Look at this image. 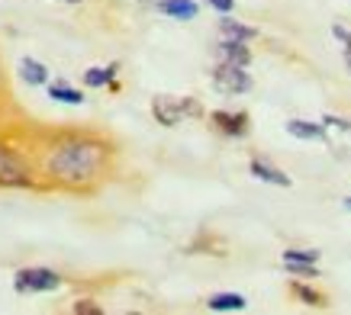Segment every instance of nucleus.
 Listing matches in <instances>:
<instances>
[{
    "label": "nucleus",
    "instance_id": "obj_1",
    "mask_svg": "<svg viewBox=\"0 0 351 315\" xmlns=\"http://www.w3.org/2000/svg\"><path fill=\"white\" fill-rule=\"evenodd\" d=\"M110 164V145L97 138H75L64 142L49 158V174L64 187H87L94 184Z\"/></svg>",
    "mask_w": 351,
    "mask_h": 315
},
{
    "label": "nucleus",
    "instance_id": "obj_2",
    "mask_svg": "<svg viewBox=\"0 0 351 315\" xmlns=\"http://www.w3.org/2000/svg\"><path fill=\"white\" fill-rule=\"evenodd\" d=\"M213 87L219 90V94H245V90H252V77H248V71H245L242 64L216 62Z\"/></svg>",
    "mask_w": 351,
    "mask_h": 315
},
{
    "label": "nucleus",
    "instance_id": "obj_3",
    "mask_svg": "<svg viewBox=\"0 0 351 315\" xmlns=\"http://www.w3.org/2000/svg\"><path fill=\"white\" fill-rule=\"evenodd\" d=\"M13 286L20 290V293H49V290H58L62 286V277L49 267H23L16 273V280Z\"/></svg>",
    "mask_w": 351,
    "mask_h": 315
},
{
    "label": "nucleus",
    "instance_id": "obj_4",
    "mask_svg": "<svg viewBox=\"0 0 351 315\" xmlns=\"http://www.w3.org/2000/svg\"><path fill=\"white\" fill-rule=\"evenodd\" d=\"M152 113L161 126H178L184 116H187V97H171V94H158L152 100Z\"/></svg>",
    "mask_w": 351,
    "mask_h": 315
},
{
    "label": "nucleus",
    "instance_id": "obj_5",
    "mask_svg": "<svg viewBox=\"0 0 351 315\" xmlns=\"http://www.w3.org/2000/svg\"><path fill=\"white\" fill-rule=\"evenodd\" d=\"M26 184H29L26 164L13 151L0 148V187H26Z\"/></svg>",
    "mask_w": 351,
    "mask_h": 315
},
{
    "label": "nucleus",
    "instance_id": "obj_6",
    "mask_svg": "<svg viewBox=\"0 0 351 315\" xmlns=\"http://www.w3.org/2000/svg\"><path fill=\"white\" fill-rule=\"evenodd\" d=\"M213 129H219L223 136H232V138H242L248 132V116L245 113H229V110H216L210 116Z\"/></svg>",
    "mask_w": 351,
    "mask_h": 315
},
{
    "label": "nucleus",
    "instance_id": "obj_7",
    "mask_svg": "<svg viewBox=\"0 0 351 315\" xmlns=\"http://www.w3.org/2000/svg\"><path fill=\"white\" fill-rule=\"evenodd\" d=\"M216 55H219V62H232V64H242V68L252 64V49L245 42H239V39H219Z\"/></svg>",
    "mask_w": 351,
    "mask_h": 315
},
{
    "label": "nucleus",
    "instance_id": "obj_8",
    "mask_svg": "<svg viewBox=\"0 0 351 315\" xmlns=\"http://www.w3.org/2000/svg\"><path fill=\"white\" fill-rule=\"evenodd\" d=\"M155 7H158L165 16H171V20H181V23L197 20V13H200V3H197V0H158Z\"/></svg>",
    "mask_w": 351,
    "mask_h": 315
},
{
    "label": "nucleus",
    "instance_id": "obj_9",
    "mask_svg": "<svg viewBox=\"0 0 351 315\" xmlns=\"http://www.w3.org/2000/svg\"><path fill=\"white\" fill-rule=\"evenodd\" d=\"M248 171H252V177L265 180V184H274V187H290V177H287V174H284L280 168H274V164H267L265 158H252Z\"/></svg>",
    "mask_w": 351,
    "mask_h": 315
},
{
    "label": "nucleus",
    "instance_id": "obj_10",
    "mask_svg": "<svg viewBox=\"0 0 351 315\" xmlns=\"http://www.w3.org/2000/svg\"><path fill=\"white\" fill-rule=\"evenodd\" d=\"M206 309L210 312H242L248 309V299L242 293H213L206 299Z\"/></svg>",
    "mask_w": 351,
    "mask_h": 315
},
{
    "label": "nucleus",
    "instance_id": "obj_11",
    "mask_svg": "<svg viewBox=\"0 0 351 315\" xmlns=\"http://www.w3.org/2000/svg\"><path fill=\"white\" fill-rule=\"evenodd\" d=\"M219 36H223V39H239V42H252V39H258V29L255 26H245V23H239V20H229V13H223Z\"/></svg>",
    "mask_w": 351,
    "mask_h": 315
},
{
    "label": "nucleus",
    "instance_id": "obj_12",
    "mask_svg": "<svg viewBox=\"0 0 351 315\" xmlns=\"http://www.w3.org/2000/svg\"><path fill=\"white\" fill-rule=\"evenodd\" d=\"M287 136L300 138V142H316V138H326V129L322 123H306V119H287Z\"/></svg>",
    "mask_w": 351,
    "mask_h": 315
},
{
    "label": "nucleus",
    "instance_id": "obj_13",
    "mask_svg": "<svg viewBox=\"0 0 351 315\" xmlns=\"http://www.w3.org/2000/svg\"><path fill=\"white\" fill-rule=\"evenodd\" d=\"M20 71H23V81H26V84H32V87H39V84H45V81H49V71H45L36 58H23Z\"/></svg>",
    "mask_w": 351,
    "mask_h": 315
},
{
    "label": "nucleus",
    "instance_id": "obj_14",
    "mask_svg": "<svg viewBox=\"0 0 351 315\" xmlns=\"http://www.w3.org/2000/svg\"><path fill=\"white\" fill-rule=\"evenodd\" d=\"M49 97H52V100H58V103H71V106L84 103V94H81V90H75V87L62 84V81H55V84L49 87Z\"/></svg>",
    "mask_w": 351,
    "mask_h": 315
},
{
    "label": "nucleus",
    "instance_id": "obj_15",
    "mask_svg": "<svg viewBox=\"0 0 351 315\" xmlns=\"http://www.w3.org/2000/svg\"><path fill=\"white\" fill-rule=\"evenodd\" d=\"M113 74H117V64H110V68H87L84 84L87 87H107V84H113Z\"/></svg>",
    "mask_w": 351,
    "mask_h": 315
},
{
    "label": "nucleus",
    "instance_id": "obj_16",
    "mask_svg": "<svg viewBox=\"0 0 351 315\" xmlns=\"http://www.w3.org/2000/svg\"><path fill=\"white\" fill-rule=\"evenodd\" d=\"M284 261H293V264H316V261H319V251H313V248H287V251H284Z\"/></svg>",
    "mask_w": 351,
    "mask_h": 315
},
{
    "label": "nucleus",
    "instance_id": "obj_17",
    "mask_svg": "<svg viewBox=\"0 0 351 315\" xmlns=\"http://www.w3.org/2000/svg\"><path fill=\"white\" fill-rule=\"evenodd\" d=\"M290 290H293V296H297V299H303L306 305H326V296L316 293V290H309V286H303V284H293Z\"/></svg>",
    "mask_w": 351,
    "mask_h": 315
},
{
    "label": "nucleus",
    "instance_id": "obj_18",
    "mask_svg": "<svg viewBox=\"0 0 351 315\" xmlns=\"http://www.w3.org/2000/svg\"><path fill=\"white\" fill-rule=\"evenodd\" d=\"M284 267H287V273H293V277H319V270H316V264H293V261H284Z\"/></svg>",
    "mask_w": 351,
    "mask_h": 315
},
{
    "label": "nucleus",
    "instance_id": "obj_19",
    "mask_svg": "<svg viewBox=\"0 0 351 315\" xmlns=\"http://www.w3.org/2000/svg\"><path fill=\"white\" fill-rule=\"evenodd\" d=\"M71 312L75 315H104V309H100L94 299H77V303L71 305Z\"/></svg>",
    "mask_w": 351,
    "mask_h": 315
},
{
    "label": "nucleus",
    "instance_id": "obj_20",
    "mask_svg": "<svg viewBox=\"0 0 351 315\" xmlns=\"http://www.w3.org/2000/svg\"><path fill=\"white\" fill-rule=\"evenodd\" d=\"M332 36H335V39H339L341 45H345V52H348V49H351V32L345 29L341 23H335V26H332Z\"/></svg>",
    "mask_w": 351,
    "mask_h": 315
},
{
    "label": "nucleus",
    "instance_id": "obj_21",
    "mask_svg": "<svg viewBox=\"0 0 351 315\" xmlns=\"http://www.w3.org/2000/svg\"><path fill=\"white\" fill-rule=\"evenodd\" d=\"M206 7H213L216 13H232L235 10V0H203Z\"/></svg>",
    "mask_w": 351,
    "mask_h": 315
},
{
    "label": "nucleus",
    "instance_id": "obj_22",
    "mask_svg": "<svg viewBox=\"0 0 351 315\" xmlns=\"http://www.w3.org/2000/svg\"><path fill=\"white\" fill-rule=\"evenodd\" d=\"M345 64H348V68H351V49H348V52H345Z\"/></svg>",
    "mask_w": 351,
    "mask_h": 315
},
{
    "label": "nucleus",
    "instance_id": "obj_23",
    "mask_svg": "<svg viewBox=\"0 0 351 315\" xmlns=\"http://www.w3.org/2000/svg\"><path fill=\"white\" fill-rule=\"evenodd\" d=\"M138 3H145V7H149V3H158V0H138Z\"/></svg>",
    "mask_w": 351,
    "mask_h": 315
},
{
    "label": "nucleus",
    "instance_id": "obj_24",
    "mask_svg": "<svg viewBox=\"0 0 351 315\" xmlns=\"http://www.w3.org/2000/svg\"><path fill=\"white\" fill-rule=\"evenodd\" d=\"M62 3H84V0H62Z\"/></svg>",
    "mask_w": 351,
    "mask_h": 315
},
{
    "label": "nucleus",
    "instance_id": "obj_25",
    "mask_svg": "<svg viewBox=\"0 0 351 315\" xmlns=\"http://www.w3.org/2000/svg\"><path fill=\"white\" fill-rule=\"evenodd\" d=\"M345 206H348V210H351V197H345Z\"/></svg>",
    "mask_w": 351,
    "mask_h": 315
}]
</instances>
